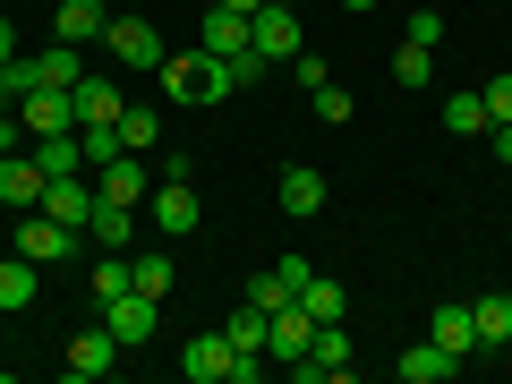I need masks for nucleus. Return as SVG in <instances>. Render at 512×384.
Here are the masks:
<instances>
[{
    "label": "nucleus",
    "mask_w": 512,
    "mask_h": 384,
    "mask_svg": "<svg viewBox=\"0 0 512 384\" xmlns=\"http://www.w3.org/2000/svg\"><path fill=\"white\" fill-rule=\"evenodd\" d=\"M154 86H163L171 103L205 111V103H222V94H231L239 77H231V60H222V52H205V43H197V52H171L163 69H154Z\"/></svg>",
    "instance_id": "nucleus-1"
},
{
    "label": "nucleus",
    "mask_w": 512,
    "mask_h": 384,
    "mask_svg": "<svg viewBox=\"0 0 512 384\" xmlns=\"http://www.w3.org/2000/svg\"><path fill=\"white\" fill-rule=\"evenodd\" d=\"M103 52L111 60H120V69H137V77H154V69H163V35H154V18H111L103 26Z\"/></svg>",
    "instance_id": "nucleus-2"
},
{
    "label": "nucleus",
    "mask_w": 512,
    "mask_h": 384,
    "mask_svg": "<svg viewBox=\"0 0 512 384\" xmlns=\"http://www.w3.org/2000/svg\"><path fill=\"white\" fill-rule=\"evenodd\" d=\"M18 256H26V265H43V274H60V265L77 256V231H69V222H52V214L35 205V214L18 222Z\"/></svg>",
    "instance_id": "nucleus-3"
},
{
    "label": "nucleus",
    "mask_w": 512,
    "mask_h": 384,
    "mask_svg": "<svg viewBox=\"0 0 512 384\" xmlns=\"http://www.w3.org/2000/svg\"><path fill=\"white\" fill-rule=\"evenodd\" d=\"M94 316L111 325V342H120V350H137V342H154V325H163V299H146V291H120V299H103Z\"/></svg>",
    "instance_id": "nucleus-4"
},
{
    "label": "nucleus",
    "mask_w": 512,
    "mask_h": 384,
    "mask_svg": "<svg viewBox=\"0 0 512 384\" xmlns=\"http://www.w3.org/2000/svg\"><path fill=\"white\" fill-rule=\"evenodd\" d=\"M146 222H154L163 239H188V231L205 222V205H197V188H188V180H154V197H146Z\"/></svg>",
    "instance_id": "nucleus-5"
},
{
    "label": "nucleus",
    "mask_w": 512,
    "mask_h": 384,
    "mask_svg": "<svg viewBox=\"0 0 512 384\" xmlns=\"http://www.w3.org/2000/svg\"><path fill=\"white\" fill-rule=\"evenodd\" d=\"M291 376H299V384H342V376H350V333H342V325H316V342L291 359Z\"/></svg>",
    "instance_id": "nucleus-6"
},
{
    "label": "nucleus",
    "mask_w": 512,
    "mask_h": 384,
    "mask_svg": "<svg viewBox=\"0 0 512 384\" xmlns=\"http://www.w3.org/2000/svg\"><path fill=\"white\" fill-rule=\"evenodd\" d=\"M18 120H26V146H35V137H69L77 128V94L69 86H35L18 103Z\"/></svg>",
    "instance_id": "nucleus-7"
},
{
    "label": "nucleus",
    "mask_w": 512,
    "mask_h": 384,
    "mask_svg": "<svg viewBox=\"0 0 512 384\" xmlns=\"http://www.w3.org/2000/svg\"><path fill=\"white\" fill-rule=\"evenodd\" d=\"M111 367H120V342H111V325H103V316H94V325L77 333L69 350H60V376H77V384H94V376H111Z\"/></svg>",
    "instance_id": "nucleus-8"
},
{
    "label": "nucleus",
    "mask_w": 512,
    "mask_h": 384,
    "mask_svg": "<svg viewBox=\"0 0 512 384\" xmlns=\"http://www.w3.org/2000/svg\"><path fill=\"white\" fill-rule=\"evenodd\" d=\"M94 205H103V197H94V171H60V180H43V214L69 222V231H86Z\"/></svg>",
    "instance_id": "nucleus-9"
},
{
    "label": "nucleus",
    "mask_w": 512,
    "mask_h": 384,
    "mask_svg": "<svg viewBox=\"0 0 512 384\" xmlns=\"http://www.w3.org/2000/svg\"><path fill=\"white\" fill-rule=\"evenodd\" d=\"M94 197H103V205H137V214H146V197H154V171L137 163V154H111V163L94 171Z\"/></svg>",
    "instance_id": "nucleus-10"
},
{
    "label": "nucleus",
    "mask_w": 512,
    "mask_h": 384,
    "mask_svg": "<svg viewBox=\"0 0 512 384\" xmlns=\"http://www.w3.org/2000/svg\"><path fill=\"white\" fill-rule=\"evenodd\" d=\"M256 52L274 60V69L299 60V9H291V0H265V9H256Z\"/></svg>",
    "instance_id": "nucleus-11"
},
{
    "label": "nucleus",
    "mask_w": 512,
    "mask_h": 384,
    "mask_svg": "<svg viewBox=\"0 0 512 384\" xmlns=\"http://www.w3.org/2000/svg\"><path fill=\"white\" fill-rule=\"evenodd\" d=\"M0 205L9 214H35L43 205V163L35 154H0Z\"/></svg>",
    "instance_id": "nucleus-12"
},
{
    "label": "nucleus",
    "mask_w": 512,
    "mask_h": 384,
    "mask_svg": "<svg viewBox=\"0 0 512 384\" xmlns=\"http://www.w3.org/2000/svg\"><path fill=\"white\" fill-rule=\"evenodd\" d=\"M427 342H444L453 359H470V350H487V342H478V316L461 308V299H444V308L427 316Z\"/></svg>",
    "instance_id": "nucleus-13"
},
{
    "label": "nucleus",
    "mask_w": 512,
    "mask_h": 384,
    "mask_svg": "<svg viewBox=\"0 0 512 384\" xmlns=\"http://www.w3.org/2000/svg\"><path fill=\"white\" fill-rule=\"evenodd\" d=\"M231 359H239V350L222 342V333H197V342L180 350V367H188V384H231Z\"/></svg>",
    "instance_id": "nucleus-14"
},
{
    "label": "nucleus",
    "mask_w": 512,
    "mask_h": 384,
    "mask_svg": "<svg viewBox=\"0 0 512 384\" xmlns=\"http://www.w3.org/2000/svg\"><path fill=\"white\" fill-rule=\"evenodd\" d=\"M103 26H111L103 0H60V9H52V35L60 43H103Z\"/></svg>",
    "instance_id": "nucleus-15"
},
{
    "label": "nucleus",
    "mask_w": 512,
    "mask_h": 384,
    "mask_svg": "<svg viewBox=\"0 0 512 384\" xmlns=\"http://www.w3.org/2000/svg\"><path fill=\"white\" fill-rule=\"evenodd\" d=\"M205 52H222V60H239V52H248V43H256V18H239V9H205Z\"/></svg>",
    "instance_id": "nucleus-16"
},
{
    "label": "nucleus",
    "mask_w": 512,
    "mask_h": 384,
    "mask_svg": "<svg viewBox=\"0 0 512 384\" xmlns=\"http://www.w3.org/2000/svg\"><path fill=\"white\" fill-rule=\"evenodd\" d=\"M274 197H282V214H299V222H308V214H325V171L291 163V171H282V188H274Z\"/></svg>",
    "instance_id": "nucleus-17"
},
{
    "label": "nucleus",
    "mask_w": 512,
    "mask_h": 384,
    "mask_svg": "<svg viewBox=\"0 0 512 384\" xmlns=\"http://www.w3.org/2000/svg\"><path fill=\"white\" fill-rule=\"evenodd\" d=\"M137 222H146V214H137V205H94V222H86V239H94V248H137Z\"/></svg>",
    "instance_id": "nucleus-18"
},
{
    "label": "nucleus",
    "mask_w": 512,
    "mask_h": 384,
    "mask_svg": "<svg viewBox=\"0 0 512 384\" xmlns=\"http://www.w3.org/2000/svg\"><path fill=\"white\" fill-rule=\"evenodd\" d=\"M128 291H146V299H171V291H180V265H171L163 248L128 256Z\"/></svg>",
    "instance_id": "nucleus-19"
},
{
    "label": "nucleus",
    "mask_w": 512,
    "mask_h": 384,
    "mask_svg": "<svg viewBox=\"0 0 512 384\" xmlns=\"http://www.w3.org/2000/svg\"><path fill=\"white\" fill-rule=\"evenodd\" d=\"M393 367H402V384H444V376H453V350H444V342H419V350H402V359H393Z\"/></svg>",
    "instance_id": "nucleus-20"
},
{
    "label": "nucleus",
    "mask_w": 512,
    "mask_h": 384,
    "mask_svg": "<svg viewBox=\"0 0 512 384\" xmlns=\"http://www.w3.org/2000/svg\"><path fill=\"white\" fill-rule=\"evenodd\" d=\"M120 146L128 154H154V146H163V111H154V103H120Z\"/></svg>",
    "instance_id": "nucleus-21"
},
{
    "label": "nucleus",
    "mask_w": 512,
    "mask_h": 384,
    "mask_svg": "<svg viewBox=\"0 0 512 384\" xmlns=\"http://www.w3.org/2000/svg\"><path fill=\"white\" fill-rule=\"evenodd\" d=\"M77 128H94V120H120V86L111 77H77Z\"/></svg>",
    "instance_id": "nucleus-22"
},
{
    "label": "nucleus",
    "mask_w": 512,
    "mask_h": 384,
    "mask_svg": "<svg viewBox=\"0 0 512 384\" xmlns=\"http://www.w3.org/2000/svg\"><path fill=\"white\" fill-rule=\"evenodd\" d=\"M43 291V265H26V256H0V308H35Z\"/></svg>",
    "instance_id": "nucleus-23"
},
{
    "label": "nucleus",
    "mask_w": 512,
    "mask_h": 384,
    "mask_svg": "<svg viewBox=\"0 0 512 384\" xmlns=\"http://www.w3.org/2000/svg\"><path fill=\"white\" fill-rule=\"evenodd\" d=\"M470 316H478V342H487V350H504V342H512V291L470 299Z\"/></svg>",
    "instance_id": "nucleus-24"
},
{
    "label": "nucleus",
    "mask_w": 512,
    "mask_h": 384,
    "mask_svg": "<svg viewBox=\"0 0 512 384\" xmlns=\"http://www.w3.org/2000/svg\"><path fill=\"white\" fill-rule=\"evenodd\" d=\"M299 308H308L316 325H342V308H350V291H342V282H325V274H308V282H299Z\"/></svg>",
    "instance_id": "nucleus-25"
},
{
    "label": "nucleus",
    "mask_w": 512,
    "mask_h": 384,
    "mask_svg": "<svg viewBox=\"0 0 512 384\" xmlns=\"http://www.w3.org/2000/svg\"><path fill=\"white\" fill-rule=\"evenodd\" d=\"M222 342H231V350H248V359H265V308H248V299H239V308H231V325H222Z\"/></svg>",
    "instance_id": "nucleus-26"
},
{
    "label": "nucleus",
    "mask_w": 512,
    "mask_h": 384,
    "mask_svg": "<svg viewBox=\"0 0 512 384\" xmlns=\"http://www.w3.org/2000/svg\"><path fill=\"white\" fill-rule=\"evenodd\" d=\"M35 163H43V180H60V171H86V146H77V128H69V137H35Z\"/></svg>",
    "instance_id": "nucleus-27"
},
{
    "label": "nucleus",
    "mask_w": 512,
    "mask_h": 384,
    "mask_svg": "<svg viewBox=\"0 0 512 384\" xmlns=\"http://www.w3.org/2000/svg\"><path fill=\"white\" fill-rule=\"evenodd\" d=\"M291 299H299V282L282 274V265H265V274L248 282V308H265V316H274V308H291Z\"/></svg>",
    "instance_id": "nucleus-28"
},
{
    "label": "nucleus",
    "mask_w": 512,
    "mask_h": 384,
    "mask_svg": "<svg viewBox=\"0 0 512 384\" xmlns=\"http://www.w3.org/2000/svg\"><path fill=\"white\" fill-rule=\"evenodd\" d=\"M444 128H453V137H487V94H453V103H444Z\"/></svg>",
    "instance_id": "nucleus-29"
},
{
    "label": "nucleus",
    "mask_w": 512,
    "mask_h": 384,
    "mask_svg": "<svg viewBox=\"0 0 512 384\" xmlns=\"http://www.w3.org/2000/svg\"><path fill=\"white\" fill-rule=\"evenodd\" d=\"M35 69H43V86H77L86 60H77V43H52V52H35Z\"/></svg>",
    "instance_id": "nucleus-30"
},
{
    "label": "nucleus",
    "mask_w": 512,
    "mask_h": 384,
    "mask_svg": "<svg viewBox=\"0 0 512 384\" xmlns=\"http://www.w3.org/2000/svg\"><path fill=\"white\" fill-rule=\"evenodd\" d=\"M427 77H436V52L402 35V52H393V86H427Z\"/></svg>",
    "instance_id": "nucleus-31"
},
{
    "label": "nucleus",
    "mask_w": 512,
    "mask_h": 384,
    "mask_svg": "<svg viewBox=\"0 0 512 384\" xmlns=\"http://www.w3.org/2000/svg\"><path fill=\"white\" fill-rule=\"evenodd\" d=\"M120 291H128V256L103 248V256H94V308H103V299H120Z\"/></svg>",
    "instance_id": "nucleus-32"
},
{
    "label": "nucleus",
    "mask_w": 512,
    "mask_h": 384,
    "mask_svg": "<svg viewBox=\"0 0 512 384\" xmlns=\"http://www.w3.org/2000/svg\"><path fill=\"white\" fill-rule=\"evenodd\" d=\"M308 103H316V120H325V128H342V120H350V94L333 86V77H325V86H308Z\"/></svg>",
    "instance_id": "nucleus-33"
},
{
    "label": "nucleus",
    "mask_w": 512,
    "mask_h": 384,
    "mask_svg": "<svg viewBox=\"0 0 512 384\" xmlns=\"http://www.w3.org/2000/svg\"><path fill=\"white\" fill-rule=\"evenodd\" d=\"M402 35H410V43H427V52H436V43H444V9H410V18H402Z\"/></svg>",
    "instance_id": "nucleus-34"
},
{
    "label": "nucleus",
    "mask_w": 512,
    "mask_h": 384,
    "mask_svg": "<svg viewBox=\"0 0 512 384\" xmlns=\"http://www.w3.org/2000/svg\"><path fill=\"white\" fill-rule=\"evenodd\" d=\"M478 94H487V120H512V69H504V77H487Z\"/></svg>",
    "instance_id": "nucleus-35"
},
{
    "label": "nucleus",
    "mask_w": 512,
    "mask_h": 384,
    "mask_svg": "<svg viewBox=\"0 0 512 384\" xmlns=\"http://www.w3.org/2000/svg\"><path fill=\"white\" fill-rule=\"evenodd\" d=\"M487 137H495V163H512V120H495Z\"/></svg>",
    "instance_id": "nucleus-36"
},
{
    "label": "nucleus",
    "mask_w": 512,
    "mask_h": 384,
    "mask_svg": "<svg viewBox=\"0 0 512 384\" xmlns=\"http://www.w3.org/2000/svg\"><path fill=\"white\" fill-rule=\"evenodd\" d=\"M214 9H239V18H256V9H265V0H214Z\"/></svg>",
    "instance_id": "nucleus-37"
},
{
    "label": "nucleus",
    "mask_w": 512,
    "mask_h": 384,
    "mask_svg": "<svg viewBox=\"0 0 512 384\" xmlns=\"http://www.w3.org/2000/svg\"><path fill=\"white\" fill-rule=\"evenodd\" d=\"M0 60H18V35H9V18H0Z\"/></svg>",
    "instance_id": "nucleus-38"
},
{
    "label": "nucleus",
    "mask_w": 512,
    "mask_h": 384,
    "mask_svg": "<svg viewBox=\"0 0 512 384\" xmlns=\"http://www.w3.org/2000/svg\"><path fill=\"white\" fill-rule=\"evenodd\" d=\"M9 111H18V94H9V86H0V120H9Z\"/></svg>",
    "instance_id": "nucleus-39"
},
{
    "label": "nucleus",
    "mask_w": 512,
    "mask_h": 384,
    "mask_svg": "<svg viewBox=\"0 0 512 384\" xmlns=\"http://www.w3.org/2000/svg\"><path fill=\"white\" fill-rule=\"evenodd\" d=\"M342 9H384V0H342Z\"/></svg>",
    "instance_id": "nucleus-40"
},
{
    "label": "nucleus",
    "mask_w": 512,
    "mask_h": 384,
    "mask_svg": "<svg viewBox=\"0 0 512 384\" xmlns=\"http://www.w3.org/2000/svg\"><path fill=\"white\" fill-rule=\"evenodd\" d=\"M0 376H9V359H0Z\"/></svg>",
    "instance_id": "nucleus-41"
}]
</instances>
